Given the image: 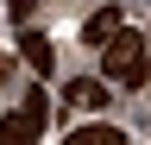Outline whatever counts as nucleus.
I'll return each mask as SVG.
<instances>
[{
  "instance_id": "obj_1",
  "label": "nucleus",
  "mask_w": 151,
  "mask_h": 145,
  "mask_svg": "<svg viewBox=\"0 0 151 145\" xmlns=\"http://www.w3.org/2000/svg\"><path fill=\"white\" fill-rule=\"evenodd\" d=\"M101 69H107V82H120V88H145L151 82V50H145V38L120 25L101 44Z\"/></svg>"
},
{
  "instance_id": "obj_2",
  "label": "nucleus",
  "mask_w": 151,
  "mask_h": 145,
  "mask_svg": "<svg viewBox=\"0 0 151 145\" xmlns=\"http://www.w3.org/2000/svg\"><path fill=\"white\" fill-rule=\"evenodd\" d=\"M44 126H50V101L32 88V95H25V107L0 120V145H32L38 133H44Z\"/></svg>"
},
{
  "instance_id": "obj_3",
  "label": "nucleus",
  "mask_w": 151,
  "mask_h": 145,
  "mask_svg": "<svg viewBox=\"0 0 151 145\" xmlns=\"http://www.w3.org/2000/svg\"><path fill=\"white\" fill-rule=\"evenodd\" d=\"M19 50H25V63L38 69V76H50V63H57V50H50V38H44V32H19Z\"/></svg>"
},
{
  "instance_id": "obj_4",
  "label": "nucleus",
  "mask_w": 151,
  "mask_h": 145,
  "mask_svg": "<svg viewBox=\"0 0 151 145\" xmlns=\"http://www.w3.org/2000/svg\"><path fill=\"white\" fill-rule=\"evenodd\" d=\"M113 32H120V6H101V13H94V19H88V25H82V38H88V44H94V50H101V44H107V38H113Z\"/></svg>"
},
{
  "instance_id": "obj_5",
  "label": "nucleus",
  "mask_w": 151,
  "mask_h": 145,
  "mask_svg": "<svg viewBox=\"0 0 151 145\" xmlns=\"http://www.w3.org/2000/svg\"><path fill=\"white\" fill-rule=\"evenodd\" d=\"M63 101H69V107H101V101H107V82H94V76H76Z\"/></svg>"
},
{
  "instance_id": "obj_6",
  "label": "nucleus",
  "mask_w": 151,
  "mask_h": 145,
  "mask_svg": "<svg viewBox=\"0 0 151 145\" xmlns=\"http://www.w3.org/2000/svg\"><path fill=\"white\" fill-rule=\"evenodd\" d=\"M63 145H126V133L120 126H82V133H69Z\"/></svg>"
},
{
  "instance_id": "obj_7",
  "label": "nucleus",
  "mask_w": 151,
  "mask_h": 145,
  "mask_svg": "<svg viewBox=\"0 0 151 145\" xmlns=\"http://www.w3.org/2000/svg\"><path fill=\"white\" fill-rule=\"evenodd\" d=\"M6 19H13V25H32V19H38V0H6Z\"/></svg>"
},
{
  "instance_id": "obj_8",
  "label": "nucleus",
  "mask_w": 151,
  "mask_h": 145,
  "mask_svg": "<svg viewBox=\"0 0 151 145\" xmlns=\"http://www.w3.org/2000/svg\"><path fill=\"white\" fill-rule=\"evenodd\" d=\"M0 82H6V57H0Z\"/></svg>"
}]
</instances>
